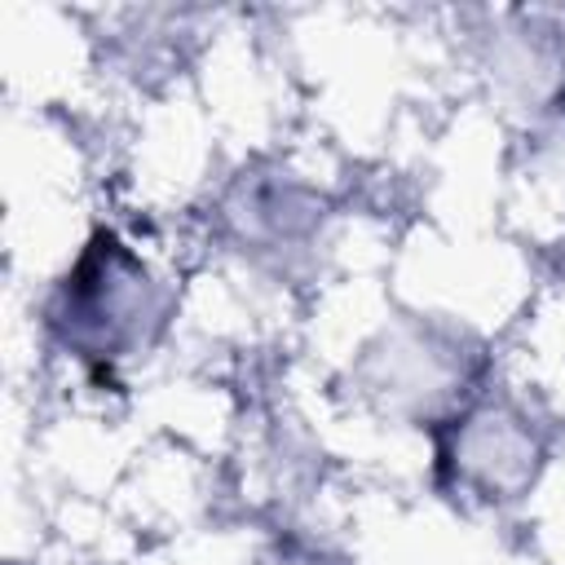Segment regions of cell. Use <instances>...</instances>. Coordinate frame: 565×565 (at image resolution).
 Segmentation results:
<instances>
[{
  "mask_svg": "<svg viewBox=\"0 0 565 565\" xmlns=\"http://www.w3.org/2000/svg\"><path fill=\"white\" fill-rule=\"evenodd\" d=\"M159 318V291L146 260L110 230H97L84 243L44 305V322L62 349L97 371L115 366L128 349H141Z\"/></svg>",
  "mask_w": 565,
  "mask_h": 565,
  "instance_id": "obj_1",
  "label": "cell"
}]
</instances>
